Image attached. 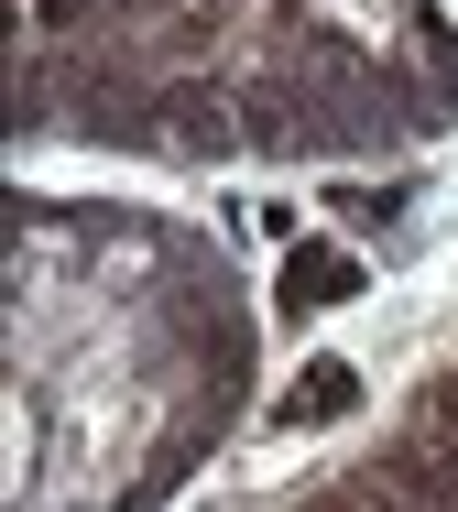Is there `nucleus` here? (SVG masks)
Returning <instances> with one entry per match:
<instances>
[{"label":"nucleus","instance_id":"f257e3e1","mask_svg":"<svg viewBox=\"0 0 458 512\" xmlns=\"http://www.w3.org/2000/svg\"><path fill=\"white\" fill-rule=\"evenodd\" d=\"M306 273L284 284V306H328V295H360V262H339V251H295Z\"/></svg>","mask_w":458,"mask_h":512}]
</instances>
